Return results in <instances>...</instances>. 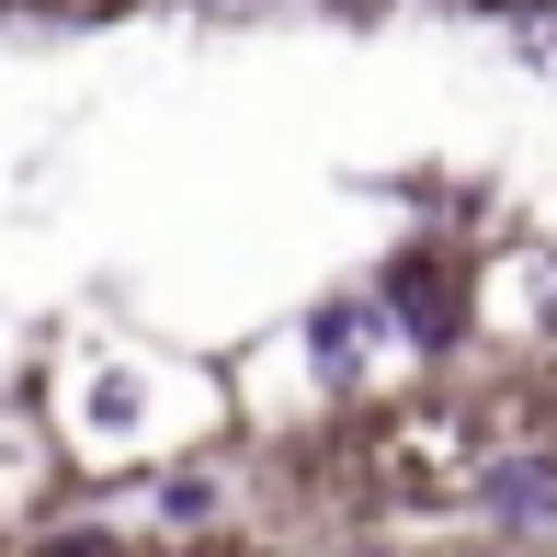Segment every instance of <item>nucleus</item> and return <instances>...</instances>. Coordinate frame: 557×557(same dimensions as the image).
Wrapping results in <instances>:
<instances>
[{
  "label": "nucleus",
  "mask_w": 557,
  "mask_h": 557,
  "mask_svg": "<svg viewBox=\"0 0 557 557\" xmlns=\"http://www.w3.org/2000/svg\"><path fill=\"white\" fill-rule=\"evenodd\" d=\"M478 512H490V523H512V535L557 523V467H546V455H500V467L478 478Z\"/></svg>",
  "instance_id": "nucleus-1"
},
{
  "label": "nucleus",
  "mask_w": 557,
  "mask_h": 557,
  "mask_svg": "<svg viewBox=\"0 0 557 557\" xmlns=\"http://www.w3.org/2000/svg\"><path fill=\"white\" fill-rule=\"evenodd\" d=\"M387 296H398V308H410V342H455V285H444V262H433V250H410V262H398L387 273Z\"/></svg>",
  "instance_id": "nucleus-2"
},
{
  "label": "nucleus",
  "mask_w": 557,
  "mask_h": 557,
  "mask_svg": "<svg viewBox=\"0 0 557 557\" xmlns=\"http://www.w3.org/2000/svg\"><path fill=\"white\" fill-rule=\"evenodd\" d=\"M160 500H171V523H206V512H216V490H206V478H171Z\"/></svg>",
  "instance_id": "nucleus-3"
},
{
  "label": "nucleus",
  "mask_w": 557,
  "mask_h": 557,
  "mask_svg": "<svg viewBox=\"0 0 557 557\" xmlns=\"http://www.w3.org/2000/svg\"><path fill=\"white\" fill-rule=\"evenodd\" d=\"M91 12H114V0H91Z\"/></svg>",
  "instance_id": "nucleus-4"
}]
</instances>
